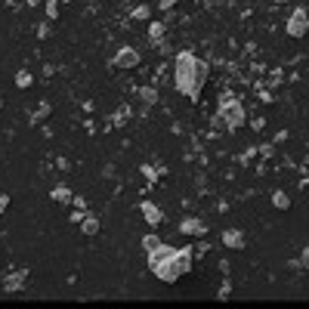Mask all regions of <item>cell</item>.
I'll list each match as a JSON object with an SVG mask.
<instances>
[{
  "mask_svg": "<svg viewBox=\"0 0 309 309\" xmlns=\"http://www.w3.org/2000/svg\"><path fill=\"white\" fill-rule=\"evenodd\" d=\"M53 198H56V201H62V204H65V201H71V192H68V189H65V186H56V189H53Z\"/></svg>",
  "mask_w": 309,
  "mask_h": 309,
  "instance_id": "7c38bea8",
  "label": "cell"
},
{
  "mask_svg": "<svg viewBox=\"0 0 309 309\" xmlns=\"http://www.w3.org/2000/svg\"><path fill=\"white\" fill-rule=\"evenodd\" d=\"M223 241H226L229 248H235V251L245 248V235H241V232H235V229H226V232H223Z\"/></svg>",
  "mask_w": 309,
  "mask_h": 309,
  "instance_id": "52a82bcc",
  "label": "cell"
},
{
  "mask_svg": "<svg viewBox=\"0 0 309 309\" xmlns=\"http://www.w3.org/2000/svg\"><path fill=\"white\" fill-rule=\"evenodd\" d=\"M115 65H118V68H133V65H139V53L130 50V47H124V50H118Z\"/></svg>",
  "mask_w": 309,
  "mask_h": 309,
  "instance_id": "5b68a950",
  "label": "cell"
},
{
  "mask_svg": "<svg viewBox=\"0 0 309 309\" xmlns=\"http://www.w3.org/2000/svg\"><path fill=\"white\" fill-rule=\"evenodd\" d=\"M139 96H142L145 102H154V90H151V87H145V90H139Z\"/></svg>",
  "mask_w": 309,
  "mask_h": 309,
  "instance_id": "2e32d148",
  "label": "cell"
},
{
  "mask_svg": "<svg viewBox=\"0 0 309 309\" xmlns=\"http://www.w3.org/2000/svg\"><path fill=\"white\" fill-rule=\"evenodd\" d=\"M306 31H309V16H306V10H294L291 19H288V34H291V37H303Z\"/></svg>",
  "mask_w": 309,
  "mask_h": 309,
  "instance_id": "277c9868",
  "label": "cell"
},
{
  "mask_svg": "<svg viewBox=\"0 0 309 309\" xmlns=\"http://www.w3.org/2000/svg\"><path fill=\"white\" fill-rule=\"evenodd\" d=\"M16 84H19V87L25 90V87L31 84V74H28V71H19V77H16Z\"/></svg>",
  "mask_w": 309,
  "mask_h": 309,
  "instance_id": "9a60e30c",
  "label": "cell"
},
{
  "mask_svg": "<svg viewBox=\"0 0 309 309\" xmlns=\"http://www.w3.org/2000/svg\"><path fill=\"white\" fill-rule=\"evenodd\" d=\"M47 115H50V105H40V112H37V115H34V118H31V121H34V124H37V121H43V118H47Z\"/></svg>",
  "mask_w": 309,
  "mask_h": 309,
  "instance_id": "e0dca14e",
  "label": "cell"
},
{
  "mask_svg": "<svg viewBox=\"0 0 309 309\" xmlns=\"http://www.w3.org/2000/svg\"><path fill=\"white\" fill-rule=\"evenodd\" d=\"M192 266V251L189 248H158V251H151L148 254V269L158 275L161 281H176L180 275H186Z\"/></svg>",
  "mask_w": 309,
  "mask_h": 309,
  "instance_id": "6da1fadb",
  "label": "cell"
},
{
  "mask_svg": "<svg viewBox=\"0 0 309 309\" xmlns=\"http://www.w3.org/2000/svg\"><path fill=\"white\" fill-rule=\"evenodd\" d=\"M56 10H59V7H56V0H50V4H47V13H50V16H56Z\"/></svg>",
  "mask_w": 309,
  "mask_h": 309,
  "instance_id": "d6986e66",
  "label": "cell"
},
{
  "mask_svg": "<svg viewBox=\"0 0 309 309\" xmlns=\"http://www.w3.org/2000/svg\"><path fill=\"white\" fill-rule=\"evenodd\" d=\"M148 37H151V40H164V25H161V22H151V25H148Z\"/></svg>",
  "mask_w": 309,
  "mask_h": 309,
  "instance_id": "8fae6325",
  "label": "cell"
},
{
  "mask_svg": "<svg viewBox=\"0 0 309 309\" xmlns=\"http://www.w3.org/2000/svg\"><path fill=\"white\" fill-rule=\"evenodd\" d=\"M204 77H207V65H204L201 59H195V53L183 50V53L176 56V77H173V81H176V90L186 93L189 99H195V96L201 93Z\"/></svg>",
  "mask_w": 309,
  "mask_h": 309,
  "instance_id": "7a4b0ae2",
  "label": "cell"
},
{
  "mask_svg": "<svg viewBox=\"0 0 309 309\" xmlns=\"http://www.w3.org/2000/svg\"><path fill=\"white\" fill-rule=\"evenodd\" d=\"M219 118H223L229 127H238V124L245 121V108H241V102L232 96V93H223V96H219Z\"/></svg>",
  "mask_w": 309,
  "mask_h": 309,
  "instance_id": "3957f363",
  "label": "cell"
},
{
  "mask_svg": "<svg viewBox=\"0 0 309 309\" xmlns=\"http://www.w3.org/2000/svg\"><path fill=\"white\" fill-rule=\"evenodd\" d=\"M142 248H145V251L151 254V251H158V248H161V241L154 238V235H145V238H142Z\"/></svg>",
  "mask_w": 309,
  "mask_h": 309,
  "instance_id": "5bb4252c",
  "label": "cell"
},
{
  "mask_svg": "<svg viewBox=\"0 0 309 309\" xmlns=\"http://www.w3.org/2000/svg\"><path fill=\"white\" fill-rule=\"evenodd\" d=\"M272 204H275V207H281V210H288V207H291V201H288V195H284V192H275V195H272Z\"/></svg>",
  "mask_w": 309,
  "mask_h": 309,
  "instance_id": "4fadbf2b",
  "label": "cell"
},
{
  "mask_svg": "<svg viewBox=\"0 0 309 309\" xmlns=\"http://www.w3.org/2000/svg\"><path fill=\"white\" fill-rule=\"evenodd\" d=\"M139 210H142V216L148 219V226H161V223H164V213H161L158 207H154L151 201H142V207H139Z\"/></svg>",
  "mask_w": 309,
  "mask_h": 309,
  "instance_id": "8992f818",
  "label": "cell"
},
{
  "mask_svg": "<svg viewBox=\"0 0 309 309\" xmlns=\"http://www.w3.org/2000/svg\"><path fill=\"white\" fill-rule=\"evenodd\" d=\"M22 281H25V272H16V275L4 278V288H7V291H19V288H22Z\"/></svg>",
  "mask_w": 309,
  "mask_h": 309,
  "instance_id": "30bf717a",
  "label": "cell"
},
{
  "mask_svg": "<svg viewBox=\"0 0 309 309\" xmlns=\"http://www.w3.org/2000/svg\"><path fill=\"white\" fill-rule=\"evenodd\" d=\"M180 232H186V235H201V232H204V223H201V219H183V223H180Z\"/></svg>",
  "mask_w": 309,
  "mask_h": 309,
  "instance_id": "ba28073f",
  "label": "cell"
},
{
  "mask_svg": "<svg viewBox=\"0 0 309 309\" xmlns=\"http://www.w3.org/2000/svg\"><path fill=\"white\" fill-rule=\"evenodd\" d=\"M300 266H303V269H309V248L303 251V257H300Z\"/></svg>",
  "mask_w": 309,
  "mask_h": 309,
  "instance_id": "ac0fdd59",
  "label": "cell"
},
{
  "mask_svg": "<svg viewBox=\"0 0 309 309\" xmlns=\"http://www.w3.org/2000/svg\"><path fill=\"white\" fill-rule=\"evenodd\" d=\"M81 232H84V235H96V232H99V219L96 216H84L81 219Z\"/></svg>",
  "mask_w": 309,
  "mask_h": 309,
  "instance_id": "9c48e42d",
  "label": "cell"
}]
</instances>
